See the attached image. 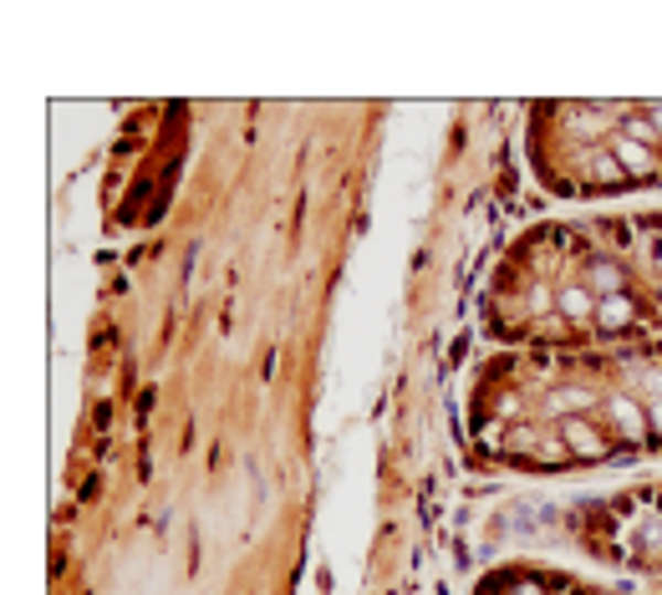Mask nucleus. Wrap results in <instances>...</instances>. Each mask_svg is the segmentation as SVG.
Instances as JSON below:
<instances>
[{
	"label": "nucleus",
	"mask_w": 662,
	"mask_h": 595,
	"mask_svg": "<svg viewBox=\"0 0 662 595\" xmlns=\"http://www.w3.org/2000/svg\"><path fill=\"white\" fill-rule=\"evenodd\" d=\"M560 443H566V453H576V458H601V453H607L601 433H596L586 418H566V428H560Z\"/></svg>",
	"instance_id": "obj_1"
},
{
	"label": "nucleus",
	"mask_w": 662,
	"mask_h": 595,
	"mask_svg": "<svg viewBox=\"0 0 662 595\" xmlns=\"http://www.w3.org/2000/svg\"><path fill=\"white\" fill-rule=\"evenodd\" d=\"M611 153L622 159V173H637V178H648V173H652V153L642 143H632V138H617Z\"/></svg>",
	"instance_id": "obj_2"
},
{
	"label": "nucleus",
	"mask_w": 662,
	"mask_h": 595,
	"mask_svg": "<svg viewBox=\"0 0 662 595\" xmlns=\"http://www.w3.org/2000/svg\"><path fill=\"white\" fill-rule=\"evenodd\" d=\"M586 408H591V392H586V387H556V392H551V412H566V418H581Z\"/></svg>",
	"instance_id": "obj_3"
},
{
	"label": "nucleus",
	"mask_w": 662,
	"mask_h": 595,
	"mask_svg": "<svg viewBox=\"0 0 662 595\" xmlns=\"http://www.w3.org/2000/svg\"><path fill=\"white\" fill-rule=\"evenodd\" d=\"M611 418H617V428H622V433L632 437V443H637L642 433H648V418H642V412H637L632 402H627V397H617V402H611Z\"/></svg>",
	"instance_id": "obj_4"
},
{
	"label": "nucleus",
	"mask_w": 662,
	"mask_h": 595,
	"mask_svg": "<svg viewBox=\"0 0 662 595\" xmlns=\"http://www.w3.org/2000/svg\"><path fill=\"white\" fill-rule=\"evenodd\" d=\"M596 321H601V331H622L627 321H632V301H627V295H611V301H601Z\"/></svg>",
	"instance_id": "obj_5"
},
{
	"label": "nucleus",
	"mask_w": 662,
	"mask_h": 595,
	"mask_svg": "<svg viewBox=\"0 0 662 595\" xmlns=\"http://www.w3.org/2000/svg\"><path fill=\"white\" fill-rule=\"evenodd\" d=\"M591 285L611 301V295H622V270H617L611 260H596V264H591Z\"/></svg>",
	"instance_id": "obj_6"
},
{
	"label": "nucleus",
	"mask_w": 662,
	"mask_h": 595,
	"mask_svg": "<svg viewBox=\"0 0 662 595\" xmlns=\"http://www.w3.org/2000/svg\"><path fill=\"white\" fill-rule=\"evenodd\" d=\"M611 159H617V153H607V148H591V153H586V163H591L601 178H622V163H611Z\"/></svg>",
	"instance_id": "obj_7"
},
{
	"label": "nucleus",
	"mask_w": 662,
	"mask_h": 595,
	"mask_svg": "<svg viewBox=\"0 0 662 595\" xmlns=\"http://www.w3.org/2000/svg\"><path fill=\"white\" fill-rule=\"evenodd\" d=\"M560 305H566L570 316H591V291H581V285H570V291L560 295Z\"/></svg>",
	"instance_id": "obj_8"
},
{
	"label": "nucleus",
	"mask_w": 662,
	"mask_h": 595,
	"mask_svg": "<svg viewBox=\"0 0 662 595\" xmlns=\"http://www.w3.org/2000/svg\"><path fill=\"white\" fill-rule=\"evenodd\" d=\"M627 138H632V143H642V148H648L652 138H658V128H652V122H632V128H627Z\"/></svg>",
	"instance_id": "obj_9"
},
{
	"label": "nucleus",
	"mask_w": 662,
	"mask_h": 595,
	"mask_svg": "<svg viewBox=\"0 0 662 595\" xmlns=\"http://www.w3.org/2000/svg\"><path fill=\"white\" fill-rule=\"evenodd\" d=\"M652 428H658V433H662V397H658V402H652Z\"/></svg>",
	"instance_id": "obj_10"
},
{
	"label": "nucleus",
	"mask_w": 662,
	"mask_h": 595,
	"mask_svg": "<svg viewBox=\"0 0 662 595\" xmlns=\"http://www.w3.org/2000/svg\"><path fill=\"white\" fill-rule=\"evenodd\" d=\"M652 128H658V132H662V102H658V107H652Z\"/></svg>",
	"instance_id": "obj_11"
}]
</instances>
